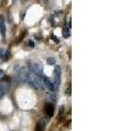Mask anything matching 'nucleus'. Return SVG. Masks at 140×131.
<instances>
[{"label":"nucleus","mask_w":140,"mask_h":131,"mask_svg":"<svg viewBox=\"0 0 140 131\" xmlns=\"http://www.w3.org/2000/svg\"><path fill=\"white\" fill-rule=\"evenodd\" d=\"M54 74H55V83L59 87L60 83V77H61V67L60 66H56L54 68Z\"/></svg>","instance_id":"f257e3e1"},{"label":"nucleus","mask_w":140,"mask_h":131,"mask_svg":"<svg viewBox=\"0 0 140 131\" xmlns=\"http://www.w3.org/2000/svg\"><path fill=\"white\" fill-rule=\"evenodd\" d=\"M45 110H46V113L48 116H52L54 115V105L51 104V103H47L46 104L45 107Z\"/></svg>","instance_id":"f03ea898"},{"label":"nucleus","mask_w":140,"mask_h":131,"mask_svg":"<svg viewBox=\"0 0 140 131\" xmlns=\"http://www.w3.org/2000/svg\"><path fill=\"white\" fill-rule=\"evenodd\" d=\"M43 83H44V85H45L46 87L50 91H54V84H52V82L49 80L48 78H46V77H44V78H43Z\"/></svg>","instance_id":"7ed1b4c3"},{"label":"nucleus","mask_w":140,"mask_h":131,"mask_svg":"<svg viewBox=\"0 0 140 131\" xmlns=\"http://www.w3.org/2000/svg\"><path fill=\"white\" fill-rule=\"evenodd\" d=\"M62 34H63V37H64L65 38H68V37L70 36L69 29H68V28H66V27L63 28V30H62Z\"/></svg>","instance_id":"20e7f679"},{"label":"nucleus","mask_w":140,"mask_h":131,"mask_svg":"<svg viewBox=\"0 0 140 131\" xmlns=\"http://www.w3.org/2000/svg\"><path fill=\"white\" fill-rule=\"evenodd\" d=\"M0 32L3 36H5V25L3 22H0Z\"/></svg>","instance_id":"39448f33"},{"label":"nucleus","mask_w":140,"mask_h":131,"mask_svg":"<svg viewBox=\"0 0 140 131\" xmlns=\"http://www.w3.org/2000/svg\"><path fill=\"white\" fill-rule=\"evenodd\" d=\"M6 88H7V87H5L4 85H1V86H0V98H2L4 96V92L6 91Z\"/></svg>","instance_id":"423d86ee"},{"label":"nucleus","mask_w":140,"mask_h":131,"mask_svg":"<svg viewBox=\"0 0 140 131\" xmlns=\"http://www.w3.org/2000/svg\"><path fill=\"white\" fill-rule=\"evenodd\" d=\"M55 63V59L54 58H48L47 59V64L48 65H54Z\"/></svg>","instance_id":"0eeeda50"},{"label":"nucleus","mask_w":140,"mask_h":131,"mask_svg":"<svg viewBox=\"0 0 140 131\" xmlns=\"http://www.w3.org/2000/svg\"><path fill=\"white\" fill-rule=\"evenodd\" d=\"M4 60H7V59H9V58H10V52L7 51V52L4 54Z\"/></svg>","instance_id":"6e6552de"},{"label":"nucleus","mask_w":140,"mask_h":131,"mask_svg":"<svg viewBox=\"0 0 140 131\" xmlns=\"http://www.w3.org/2000/svg\"><path fill=\"white\" fill-rule=\"evenodd\" d=\"M36 131H42V128H41V126H40V124H38V125H37Z\"/></svg>","instance_id":"1a4fd4ad"},{"label":"nucleus","mask_w":140,"mask_h":131,"mask_svg":"<svg viewBox=\"0 0 140 131\" xmlns=\"http://www.w3.org/2000/svg\"><path fill=\"white\" fill-rule=\"evenodd\" d=\"M28 45H29L31 47L34 46V43H33V41H32V40H29V41H28Z\"/></svg>","instance_id":"9d476101"},{"label":"nucleus","mask_w":140,"mask_h":131,"mask_svg":"<svg viewBox=\"0 0 140 131\" xmlns=\"http://www.w3.org/2000/svg\"><path fill=\"white\" fill-rule=\"evenodd\" d=\"M4 76V71L3 70H0V79H2Z\"/></svg>","instance_id":"9b49d317"}]
</instances>
